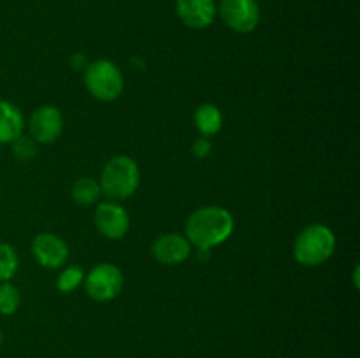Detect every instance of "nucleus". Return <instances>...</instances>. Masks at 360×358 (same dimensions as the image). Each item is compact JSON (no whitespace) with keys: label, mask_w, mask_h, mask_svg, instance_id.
I'll use <instances>...</instances> for the list:
<instances>
[{"label":"nucleus","mask_w":360,"mask_h":358,"mask_svg":"<svg viewBox=\"0 0 360 358\" xmlns=\"http://www.w3.org/2000/svg\"><path fill=\"white\" fill-rule=\"evenodd\" d=\"M234 232V218L224 207H200L186 221V239L200 251L220 246Z\"/></svg>","instance_id":"f257e3e1"},{"label":"nucleus","mask_w":360,"mask_h":358,"mask_svg":"<svg viewBox=\"0 0 360 358\" xmlns=\"http://www.w3.org/2000/svg\"><path fill=\"white\" fill-rule=\"evenodd\" d=\"M336 251V235L326 225H309L294 242V256L301 265L316 267L326 263Z\"/></svg>","instance_id":"f03ea898"},{"label":"nucleus","mask_w":360,"mask_h":358,"mask_svg":"<svg viewBox=\"0 0 360 358\" xmlns=\"http://www.w3.org/2000/svg\"><path fill=\"white\" fill-rule=\"evenodd\" d=\"M141 172L130 157H115L101 172V192L109 199L123 200L132 197L139 188Z\"/></svg>","instance_id":"7ed1b4c3"},{"label":"nucleus","mask_w":360,"mask_h":358,"mask_svg":"<svg viewBox=\"0 0 360 358\" xmlns=\"http://www.w3.org/2000/svg\"><path fill=\"white\" fill-rule=\"evenodd\" d=\"M84 84L91 97L102 102H111L122 95L123 74L109 60H97L84 69Z\"/></svg>","instance_id":"20e7f679"},{"label":"nucleus","mask_w":360,"mask_h":358,"mask_svg":"<svg viewBox=\"0 0 360 358\" xmlns=\"http://www.w3.org/2000/svg\"><path fill=\"white\" fill-rule=\"evenodd\" d=\"M84 288L91 300L109 302L122 291L123 272L112 263H98L84 276Z\"/></svg>","instance_id":"39448f33"},{"label":"nucleus","mask_w":360,"mask_h":358,"mask_svg":"<svg viewBox=\"0 0 360 358\" xmlns=\"http://www.w3.org/2000/svg\"><path fill=\"white\" fill-rule=\"evenodd\" d=\"M220 16L231 30L250 34L259 27L260 9L257 0H220Z\"/></svg>","instance_id":"423d86ee"},{"label":"nucleus","mask_w":360,"mask_h":358,"mask_svg":"<svg viewBox=\"0 0 360 358\" xmlns=\"http://www.w3.org/2000/svg\"><path fill=\"white\" fill-rule=\"evenodd\" d=\"M63 130V116L55 105H42L30 118L32 139L41 144L55 142Z\"/></svg>","instance_id":"0eeeda50"},{"label":"nucleus","mask_w":360,"mask_h":358,"mask_svg":"<svg viewBox=\"0 0 360 358\" xmlns=\"http://www.w3.org/2000/svg\"><path fill=\"white\" fill-rule=\"evenodd\" d=\"M32 253L46 269H60L69 258V248L65 241L49 232H42L32 241Z\"/></svg>","instance_id":"6e6552de"},{"label":"nucleus","mask_w":360,"mask_h":358,"mask_svg":"<svg viewBox=\"0 0 360 358\" xmlns=\"http://www.w3.org/2000/svg\"><path fill=\"white\" fill-rule=\"evenodd\" d=\"M95 225L104 237L123 239L130 228L129 213L115 202H104L95 211Z\"/></svg>","instance_id":"1a4fd4ad"},{"label":"nucleus","mask_w":360,"mask_h":358,"mask_svg":"<svg viewBox=\"0 0 360 358\" xmlns=\"http://www.w3.org/2000/svg\"><path fill=\"white\" fill-rule=\"evenodd\" d=\"M217 4L214 0H178L176 14L185 27L193 30L207 28L217 18Z\"/></svg>","instance_id":"9d476101"},{"label":"nucleus","mask_w":360,"mask_h":358,"mask_svg":"<svg viewBox=\"0 0 360 358\" xmlns=\"http://www.w3.org/2000/svg\"><path fill=\"white\" fill-rule=\"evenodd\" d=\"M188 239L179 234H164L151 246V255L164 265H179L190 256Z\"/></svg>","instance_id":"9b49d317"},{"label":"nucleus","mask_w":360,"mask_h":358,"mask_svg":"<svg viewBox=\"0 0 360 358\" xmlns=\"http://www.w3.org/2000/svg\"><path fill=\"white\" fill-rule=\"evenodd\" d=\"M25 119L14 104L0 100V144H11L23 135Z\"/></svg>","instance_id":"f8f14e48"},{"label":"nucleus","mask_w":360,"mask_h":358,"mask_svg":"<svg viewBox=\"0 0 360 358\" xmlns=\"http://www.w3.org/2000/svg\"><path fill=\"white\" fill-rule=\"evenodd\" d=\"M193 121H195V126L200 132V135L211 137L220 132L224 116H221V111L214 104H202L199 105V109L193 114Z\"/></svg>","instance_id":"ddd939ff"},{"label":"nucleus","mask_w":360,"mask_h":358,"mask_svg":"<svg viewBox=\"0 0 360 358\" xmlns=\"http://www.w3.org/2000/svg\"><path fill=\"white\" fill-rule=\"evenodd\" d=\"M101 193V185L90 178L79 179L72 186V199L79 206H91L94 202H97Z\"/></svg>","instance_id":"4468645a"},{"label":"nucleus","mask_w":360,"mask_h":358,"mask_svg":"<svg viewBox=\"0 0 360 358\" xmlns=\"http://www.w3.org/2000/svg\"><path fill=\"white\" fill-rule=\"evenodd\" d=\"M18 272V255L7 242H0V283H7Z\"/></svg>","instance_id":"2eb2a0df"},{"label":"nucleus","mask_w":360,"mask_h":358,"mask_svg":"<svg viewBox=\"0 0 360 358\" xmlns=\"http://www.w3.org/2000/svg\"><path fill=\"white\" fill-rule=\"evenodd\" d=\"M21 295L14 284L7 283L0 284V314L11 316L20 309Z\"/></svg>","instance_id":"dca6fc26"},{"label":"nucleus","mask_w":360,"mask_h":358,"mask_svg":"<svg viewBox=\"0 0 360 358\" xmlns=\"http://www.w3.org/2000/svg\"><path fill=\"white\" fill-rule=\"evenodd\" d=\"M84 281V272L79 267H67L65 270H62L56 279V288H58L62 293H72L77 286Z\"/></svg>","instance_id":"f3484780"},{"label":"nucleus","mask_w":360,"mask_h":358,"mask_svg":"<svg viewBox=\"0 0 360 358\" xmlns=\"http://www.w3.org/2000/svg\"><path fill=\"white\" fill-rule=\"evenodd\" d=\"M13 144V151L20 160H30L35 157V142L34 139H28V137L20 135Z\"/></svg>","instance_id":"a211bd4d"},{"label":"nucleus","mask_w":360,"mask_h":358,"mask_svg":"<svg viewBox=\"0 0 360 358\" xmlns=\"http://www.w3.org/2000/svg\"><path fill=\"white\" fill-rule=\"evenodd\" d=\"M192 153L195 158H206L211 153V142L207 137H199L193 140L192 144Z\"/></svg>","instance_id":"6ab92c4d"},{"label":"nucleus","mask_w":360,"mask_h":358,"mask_svg":"<svg viewBox=\"0 0 360 358\" xmlns=\"http://www.w3.org/2000/svg\"><path fill=\"white\" fill-rule=\"evenodd\" d=\"M70 65H72L74 70H84L88 67V58L84 55L76 53V55L70 58Z\"/></svg>","instance_id":"aec40b11"},{"label":"nucleus","mask_w":360,"mask_h":358,"mask_svg":"<svg viewBox=\"0 0 360 358\" xmlns=\"http://www.w3.org/2000/svg\"><path fill=\"white\" fill-rule=\"evenodd\" d=\"M354 279H355V286H359V267H357V269H355Z\"/></svg>","instance_id":"412c9836"},{"label":"nucleus","mask_w":360,"mask_h":358,"mask_svg":"<svg viewBox=\"0 0 360 358\" xmlns=\"http://www.w3.org/2000/svg\"><path fill=\"white\" fill-rule=\"evenodd\" d=\"M2 340H4V333H2V330H0V346H2Z\"/></svg>","instance_id":"4be33fe9"}]
</instances>
